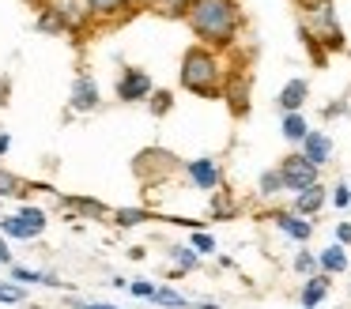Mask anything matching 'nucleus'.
<instances>
[{
  "label": "nucleus",
  "mask_w": 351,
  "mask_h": 309,
  "mask_svg": "<svg viewBox=\"0 0 351 309\" xmlns=\"http://www.w3.org/2000/svg\"><path fill=\"white\" fill-rule=\"evenodd\" d=\"M27 301V286H19L16 279H0V306H19Z\"/></svg>",
  "instance_id": "4be33fe9"
},
{
  "label": "nucleus",
  "mask_w": 351,
  "mask_h": 309,
  "mask_svg": "<svg viewBox=\"0 0 351 309\" xmlns=\"http://www.w3.org/2000/svg\"><path fill=\"white\" fill-rule=\"evenodd\" d=\"M336 241H340V245H351V219H340V223H336Z\"/></svg>",
  "instance_id": "2f4dec72"
},
{
  "label": "nucleus",
  "mask_w": 351,
  "mask_h": 309,
  "mask_svg": "<svg viewBox=\"0 0 351 309\" xmlns=\"http://www.w3.org/2000/svg\"><path fill=\"white\" fill-rule=\"evenodd\" d=\"M280 132H283V140H287V143H298V147H302V140L310 136V121H306L302 113H283Z\"/></svg>",
  "instance_id": "a211bd4d"
},
{
  "label": "nucleus",
  "mask_w": 351,
  "mask_h": 309,
  "mask_svg": "<svg viewBox=\"0 0 351 309\" xmlns=\"http://www.w3.org/2000/svg\"><path fill=\"white\" fill-rule=\"evenodd\" d=\"M46 8L57 15V19H61V27L69 30V34H80V30L95 19V12H91V4H87V0H49Z\"/></svg>",
  "instance_id": "423d86ee"
},
{
  "label": "nucleus",
  "mask_w": 351,
  "mask_h": 309,
  "mask_svg": "<svg viewBox=\"0 0 351 309\" xmlns=\"http://www.w3.org/2000/svg\"><path fill=\"white\" fill-rule=\"evenodd\" d=\"M114 219H117V226H136V223H144V219H147V211H140V208H121Z\"/></svg>",
  "instance_id": "cd10ccee"
},
{
  "label": "nucleus",
  "mask_w": 351,
  "mask_h": 309,
  "mask_svg": "<svg viewBox=\"0 0 351 309\" xmlns=\"http://www.w3.org/2000/svg\"><path fill=\"white\" fill-rule=\"evenodd\" d=\"M155 306H162V309H197V301H189L178 286L159 283V291H155Z\"/></svg>",
  "instance_id": "6ab92c4d"
},
{
  "label": "nucleus",
  "mask_w": 351,
  "mask_h": 309,
  "mask_svg": "<svg viewBox=\"0 0 351 309\" xmlns=\"http://www.w3.org/2000/svg\"><path fill=\"white\" fill-rule=\"evenodd\" d=\"M272 223H276V230H280V234H287L291 241H298V245H306V241L313 238V219L298 215V211H291V208L272 211Z\"/></svg>",
  "instance_id": "6e6552de"
},
{
  "label": "nucleus",
  "mask_w": 351,
  "mask_h": 309,
  "mask_svg": "<svg viewBox=\"0 0 351 309\" xmlns=\"http://www.w3.org/2000/svg\"><path fill=\"white\" fill-rule=\"evenodd\" d=\"M328 203V188L321 185H310V188H302V193H295V200H291V211H298V215H306V219H313L321 208Z\"/></svg>",
  "instance_id": "ddd939ff"
},
{
  "label": "nucleus",
  "mask_w": 351,
  "mask_h": 309,
  "mask_svg": "<svg viewBox=\"0 0 351 309\" xmlns=\"http://www.w3.org/2000/svg\"><path fill=\"white\" fill-rule=\"evenodd\" d=\"M72 208H80L84 215H106V208L99 200H72Z\"/></svg>",
  "instance_id": "7c9ffc66"
},
{
  "label": "nucleus",
  "mask_w": 351,
  "mask_h": 309,
  "mask_svg": "<svg viewBox=\"0 0 351 309\" xmlns=\"http://www.w3.org/2000/svg\"><path fill=\"white\" fill-rule=\"evenodd\" d=\"M38 27H42V30H49V34H61V30H64V27H61V19H57V15L49 12V8H42V15H38Z\"/></svg>",
  "instance_id": "c756f323"
},
{
  "label": "nucleus",
  "mask_w": 351,
  "mask_h": 309,
  "mask_svg": "<svg viewBox=\"0 0 351 309\" xmlns=\"http://www.w3.org/2000/svg\"><path fill=\"white\" fill-rule=\"evenodd\" d=\"M332 151H336L332 136L321 132V128H310V136L302 140V155L310 158L313 166H328V162H332Z\"/></svg>",
  "instance_id": "9d476101"
},
{
  "label": "nucleus",
  "mask_w": 351,
  "mask_h": 309,
  "mask_svg": "<svg viewBox=\"0 0 351 309\" xmlns=\"http://www.w3.org/2000/svg\"><path fill=\"white\" fill-rule=\"evenodd\" d=\"M144 4H155V0H129V8H144Z\"/></svg>",
  "instance_id": "4c0bfd02"
},
{
  "label": "nucleus",
  "mask_w": 351,
  "mask_h": 309,
  "mask_svg": "<svg viewBox=\"0 0 351 309\" xmlns=\"http://www.w3.org/2000/svg\"><path fill=\"white\" fill-rule=\"evenodd\" d=\"M167 110H170V95L159 90V95H155V113H167Z\"/></svg>",
  "instance_id": "72a5a7b5"
},
{
  "label": "nucleus",
  "mask_w": 351,
  "mask_h": 309,
  "mask_svg": "<svg viewBox=\"0 0 351 309\" xmlns=\"http://www.w3.org/2000/svg\"><path fill=\"white\" fill-rule=\"evenodd\" d=\"M317 264L325 275H343V271H351V260H348V245H340V241H332V245H325L317 253Z\"/></svg>",
  "instance_id": "2eb2a0df"
},
{
  "label": "nucleus",
  "mask_w": 351,
  "mask_h": 309,
  "mask_svg": "<svg viewBox=\"0 0 351 309\" xmlns=\"http://www.w3.org/2000/svg\"><path fill=\"white\" fill-rule=\"evenodd\" d=\"M8 279H16L19 286H57L61 291V279L53 275V271H38V268H19V264H12V275Z\"/></svg>",
  "instance_id": "dca6fc26"
},
{
  "label": "nucleus",
  "mask_w": 351,
  "mask_h": 309,
  "mask_svg": "<svg viewBox=\"0 0 351 309\" xmlns=\"http://www.w3.org/2000/svg\"><path fill=\"white\" fill-rule=\"evenodd\" d=\"M332 208H351V185H343V181H340V185H332Z\"/></svg>",
  "instance_id": "c85d7f7f"
},
{
  "label": "nucleus",
  "mask_w": 351,
  "mask_h": 309,
  "mask_svg": "<svg viewBox=\"0 0 351 309\" xmlns=\"http://www.w3.org/2000/svg\"><path fill=\"white\" fill-rule=\"evenodd\" d=\"M291 268H295L302 279L317 275V271H321V264H317V253H310V249H298V253H295V260H291Z\"/></svg>",
  "instance_id": "412c9836"
},
{
  "label": "nucleus",
  "mask_w": 351,
  "mask_h": 309,
  "mask_svg": "<svg viewBox=\"0 0 351 309\" xmlns=\"http://www.w3.org/2000/svg\"><path fill=\"white\" fill-rule=\"evenodd\" d=\"M87 4H91V12L99 19H114V15H121L129 8V0H87Z\"/></svg>",
  "instance_id": "b1692460"
},
{
  "label": "nucleus",
  "mask_w": 351,
  "mask_h": 309,
  "mask_svg": "<svg viewBox=\"0 0 351 309\" xmlns=\"http://www.w3.org/2000/svg\"><path fill=\"white\" fill-rule=\"evenodd\" d=\"M185 177L193 181V188H200V193H219L223 188V170L215 158H189L185 162Z\"/></svg>",
  "instance_id": "0eeeda50"
},
{
  "label": "nucleus",
  "mask_w": 351,
  "mask_h": 309,
  "mask_svg": "<svg viewBox=\"0 0 351 309\" xmlns=\"http://www.w3.org/2000/svg\"><path fill=\"white\" fill-rule=\"evenodd\" d=\"M46 211L34 208V203H27V208H19V215H4L0 219V234L4 238H16V241H31L38 238L42 230H46Z\"/></svg>",
  "instance_id": "39448f33"
},
{
  "label": "nucleus",
  "mask_w": 351,
  "mask_h": 309,
  "mask_svg": "<svg viewBox=\"0 0 351 309\" xmlns=\"http://www.w3.org/2000/svg\"><path fill=\"white\" fill-rule=\"evenodd\" d=\"M298 309H302V306H298Z\"/></svg>",
  "instance_id": "58836bf2"
},
{
  "label": "nucleus",
  "mask_w": 351,
  "mask_h": 309,
  "mask_svg": "<svg viewBox=\"0 0 351 309\" xmlns=\"http://www.w3.org/2000/svg\"><path fill=\"white\" fill-rule=\"evenodd\" d=\"M185 23L200 38V45L230 49L242 30V8L238 0H185Z\"/></svg>",
  "instance_id": "f257e3e1"
},
{
  "label": "nucleus",
  "mask_w": 351,
  "mask_h": 309,
  "mask_svg": "<svg viewBox=\"0 0 351 309\" xmlns=\"http://www.w3.org/2000/svg\"><path fill=\"white\" fill-rule=\"evenodd\" d=\"M95 106H99V83L91 75H76V83H72V110L91 113Z\"/></svg>",
  "instance_id": "4468645a"
},
{
  "label": "nucleus",
  "mask_w": 351,
  "mask_h": 309,
  "mask_svg": "<svg viewBox=\"0 0 351 309\" xmlns=\"http://www.w3.org/2000/svg\"><path fill=\"white\" fill-rule=\"evenodd\" d=\"M328 291H332V275L317 271V275L302 279V291H298V306H302V309H317L321 301L328 298Z\"/></svg>",
  "instance_id": "9b49d317"
},
{
  "label": "nucleus",
  "mask_w": 351,
  "mask_h": 309,
  "mask_svg": "<svg viewBox=\"0 0 351 309\" xmlns=\"http://www.w3.org/2000/svg\"><path fill=\"white\" fill-rule=\"evenodd\" d=\"M23 181L16 177V173H8V170H0V196H23Z\"/></svg>",
  "instance_id": "393cba45"
},
{
  "label": "nucleus",
  "mask_w": 351,
  "mask_h": 309,
  "mask_svg": "<svg viewBox=\"0 0 351 309\" xmlns=\"http://www.w3.org/2000/svg\"><path fill=\"white\" fill-rule=\"evenodd\" d=\"M189 245L197 249L200 256H215V253H219V241H215V234H208V230H193L189 234Z\"/></svg>",
  "instance_id": "5701e85b"
},
{
  "label": "nucleus",
  "mask_w": 351,
  "mask_h": 309,
  "mask_svg": "<svg viewBox=\"0 0 351 309\" xmlns=\"http://www.w3.org/2000/svg\"><path fill=\"white\" fill-rule=\"evenodd\" d=\"M197 309H223L219 301H197Z\"/></svg>",
  "instance_id": "e433bc0d"
},
{
  "label": "nucleus",
  "mask_w": 351,
  "mask_h": 309,
  "mask_svg": "<svg viewBox=\"0 0 351 309\" xmlns=\"http://www.w3.org/2000/svg\"><path fill=\"white\" fill-rule=\"evenodd\" d=\"M257 193L265 196V200H272V196H280V193H287V188H283V173H280V166H276V170H265L257 177Z\"/></svg>",
  "instance_id": "aec40b11"
},
{
  "label": "nucleus",
  "mask_w": 351,
  "mask_h": 309,
  "mask_svg": "<svg viewBox=\"0 0 351 309\" xmlns=\"http://www.w3.org/2000/svg\"><path fill=\"white\" fill-rule=\"evenodd\" d=\"M167 256H170V264H174V279H182L185 271H197L200 268V253L193 245H170Z\"/></svg>",
  "instance_id": "f3484780"
},
{
  "label": "nucleus",
  "mask_w": 351,
  "mask_h": 309,
  "mask_svg": "<svg viewBox=\"0 0 351 309\" xmlns=\"http://www.w3.org/2000/svg\"><path fill=\"white\" fill-rule=\"evenodd\" d=\"M117 98H121V102L152 98V75H147L144 68H125L121 79H117Z\"/></svg>",
  "instance_id": "1a4fd4ad"
},
{
  "label": "nucleus",
  "mask_w": 351,
  "mask_h": 309,
  "mask_svg": "<svg viewBox=\"0 0 351 309\" xmlns=\"http://www.w3.org/2000/svg\"><path fill=\"white\" fill-rule=\"evenodd\" d=\"M212 196H215V200H212V215L215 219H230V215H234V203L223 196V188H219V193H212Z\"/></svg>",
  "instance_id": "bb28decb"
},
{
  "label": "nucleus",
  "mask_w": 351,
  "mask_h": 309,
  "mask_svg": "<svg viewBox=\"0 0 351 309\" xmlns=\"http://www.w3.org/2000/svg\"><path fill=\"white\" fill-rule=\"evenodd\" d=\"M280 173H283V188L287 193H302V188L317 185L321 181V166H313L302 151H291L280 158Z\"/></svg>",
  "instance_id": "20e7f679"
},
{
  "label": "nucleus",
  "mask_w": 351,
  "mask_h": 309,
  "mask_svg": "<svg viewBox=\"0 0 351 309\" xmlns=\"http://www.w3.org/2000/svg\"><path fill=\"white\" fill-rule=\"evenodd\" d=\"M8 147H12V140H8V132H0V158L8 155Z\"/></svg>",
  "instance_id": "f704fd0d"
},
{
  "label": "nucleus",
  "mask_w": 351,
  "mask_h": 309,
  "mask_svg": "<svg viewBox=\"0 0 351 309\" xmlns=\"http://www.w3.org/2000/svg\"><path fill=\"white\" fill-rule=\"evenodd\" d=\"M0 264H12V249L4 245V241H0Z\"/></svg>",
  "instance_id": "c9c22d12"
},
{
  "label": "nucleus",
  "mask_w": 351,
  "mask_h": 309,
  "mask_svg": "<svg viewBox=\"0 0 351 309\" xmlns=\"http://www.w3.org/2000/svg\"><path fill=\"white\" fill-rule=\"evenodd\" d=\"M306 98H310V83L298 75V79H287L280 87V95H276V106H280L283 113H302Z\"/></svg>",
  "instance_id": "f8f14e48"
},
{
  "label": "nucleus",
  "mask_w": 351,
  "mask_h": 309,
  "mask_svg": "<svg viewBox=\"0 0 351 309\" xmlns=\"http://www.w3.org/2000/svg\"><path fill=\"white\" fill-rule=\"evenodd\" d=\"M76 309H121V306H114V301H72Z\"/></svg>",
  "instance_id": "473e14b6"
},
{
  "label": "nucleus",
  "mask_w": 351,
  "mask_h": 309,
  "mask_svg": "<svg viewBox=\"0 0 351 309\" xmlns=\"http://www.w3.org/2000/svg\"><path fill=\"white\" fill-rule=\"evenodd\" d=\"M155 291H159V283H152V279H136V283H129V294H132V298L155 301Z\"/></svg>",
  "instance_id": "a878e982"
},
{
  "label": "nucleus",
  "mask_w": 351,
  "mask_h": 309,
  "mask_svg": "<svg viewBox=\"0 0 351 309\" xmlns=\"http://www.w3.org/2000/svg\"><path fill=\"white\" fill-rule=\"evenodd\" d=\"M302 38L306 45H313L321 57V49L336 53L343 49V27L336 15L332 0H302Z\"/></svg>",
  "instance_id": "7ed1b4c3"
},
{
  "label": "nucleus",
  "mask_w": 351,
  "mask_h": 309,
  "mask_svg": "<svg viewBox=\"0 0 351 309\" xmlns=\"http://www.w3.org/2000/svg\"><path fill=\"white\" fill-rule=\"evenodd\" d=\"M178 79H182L185 90H193L200 98H219L227 90V64H223L219 49H212V45H193L182 57Z\"/></svg>",
  "instance_id": "f03ea898"
}]
</instances>
